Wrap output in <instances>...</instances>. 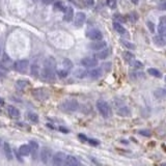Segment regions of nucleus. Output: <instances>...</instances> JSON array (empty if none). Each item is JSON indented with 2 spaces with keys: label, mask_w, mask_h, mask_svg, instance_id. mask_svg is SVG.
Returning a JSON list of instances; mask_svg holds the SVG:
<instances>
[{
  "label": "nucleus",
  "mask_w": 166,
  "mask_h": 166,
  "mask_svg": "<svg viewBox=\"0 0 166 166\" xmlns=\"http://www.w3.org/2000/svg\"><path fill=\"white\" fill-rule=\"evenodd\" d=\"M97 108H98L101 115L104 116V117H110L111 116V108H110L109 104L107 102H105L104 100H99L97 102Z\"/></svg>",
  "instance_id": "obj_2"
},
{
  "label": "nucleus",
  "mask_w": 166,
  "mask_h": 166,
  "mask_svg": "<svg viewBox=\"0 0 166 166\" xmlns=\"http://www.w3.org/2000/svg\"><path fill=\"white\" fill-rule=\"evenodd\" d=\"M43 66L52 69V70H55V69H56V61H55V59L53 58V57L49 56L44 60V66Z\"/></svg>",
  "instance_id": "obj_12"
},
{
  "label": "nucleus",
  "mask_w": 166,
  "mask_h": 166,
  "mask_svg": "<svg viewBox=\"0 0 166 166\" xmlns=\"http://www.w3.org/2000/svg\"><path fill=\"white\" fill-rule=\"evenodd\" d=\"M66 7L64 6V2L62 1H57V2L54 3V11H66Z\"/></svg>",
  "instance_id": "obj_29"
},
{
  "label": "nucleus",
  "mask_w": 166,
  "mask_h": 166,
  "mask_svg": "<svg viewBox=\"0 0 166 166\" xmlns=\"http://www.w3.org/2000/svg\"><path fill=\"white\" fill-rule=\"evenodd\" d=\"M52 150H50L49 148H44L41 152V159L43 161L44 164H49L50 161L52 160Z\"/></svg>",
  "instance_id": "obj_7"
},
{
  "label": "nucleus",
  "mask_w": 166,
  "mask_h": 166,
  "mask_svg": "<svg viewBox=\"0 0 166 166\" xmlns=\"http://www.w3.org/2000/svg\"><path fill=\"white\" fill-rule=\"evenodd\" d=\"M7 110H8V114L11 116V117L17 118L20 116V111H19V109H17V108L14 107V106H9Z\"/></svg>",
  "instance_id": "obj_22"
},
{
  "label": "nucleus",
  "mask_w": 166,
  "mask_h": 166,
  "mask_svg": "<svg viewBox=\"0 0 166 166\" xmlns=\"http://www.w3.org/2000/svg\"><path fill=\"white\" fill-rule=\"evenodd\" d=\"M165 82H166V77H165Z\"/></svg>",
  "instance_id": "obj_53"
},
{
  "label": "nucleus",
  "mask_w": 166,
  "mask_h": 166,
  "mask_svg": "<svg viewBox=\"0 0 166 166\" xmlns=\"http://www.w3.org/2000/svg\"><path fill=\"white\" fill-rule=\"evenodd\" d=\"M3 152H4V155L7 160L13 159V152H11V146H9L7 142H4V143H3Z\"/></svg>",
  "instance_id": "obj_16"
},
{
  "label": "nucleus",
  "mask_w": 166,
  "mask_h": 166,
  "mask_svg": "<svg viewBox=\"0 0 166 166\" xmlns=\"http://www.w3.org/2000/svg\"><path fill=\"white\" fill-rule=\"evenodd\" d=\"M109 54H110V49H105V50H102L101 52H99L98 54L96 55V58L105 59L109 56Z\"/></svg>",
  "instance_id": "obj_24"
},
{
  "label": "nucleus",
  "mask_w": 166,
  "mask_h": 166,
  "mask_svg": "<svg viewBox=\"0 0 166 166\" xmlns=\"http://www.w3.org/2000/svg\"><path fill=\"white\" fill-rule=\"evenodd\" d=\"M28 84H29V83H28L27 81H25V80H18L17 83H16L17 87L20 88V89H24L25 87H27Z\"/></svg>",
  "instance_id": "obj_31"
},
{
  "label": "nucleus",
  "mask_w": 166,
  "mask_h": 166,
  "mask_svg": "<svg viewBox=\"0 0 166 166\" xmlns=\"http://www.w3.org/2000/svg\"><path fill=\"white\" fill-rule=\"evenodd\" d=\"M29 148H30V153L33 155V158L37 157V150H39V144L35 141H30L29 142Z\"/></svg>",
  "instance_id": "obj_20"
},
{
  "label": "nucleus",
  "mask_w": 166,
  "mask_h": 166,
  "mask_svg": "<svg viewBox=\"0 0 166 166\" xmlns=\"http://www.w3.org/2000/svg\"><path fill=\"white\" fill-rule=\"evenodd\" d=\"M79 138L81 139L82 141H87L88 140V138H87L85 135H83V134H79Z\"/></svg>",
  "instance_id": "obj_45"
},
{
  "label": "nucleus",
  "mask_w": 166,
  "mask_h": 166,
  "mask_svg": "<svg viewBox=\"0 0 166 166\" xmlns=\"http://www.w3.org/2000/svg\"><path fill=\"white\" fill-rule=\"evenodd\" d=\"M83 2H84V4L86 5V6L90 7L95 4V0H83Z\"/></svg>",
  "instance_id": "obj_41"
},
{
  "label": "nucleus",
  "mask_w": 166,
  "mask_h": 166,
  "mask_svg": "<svg viewBox=\"0 0 166 166\" xmlns=\"http://www.w3.org/2000/svg\"><path fill=\"white\" fill-rule=\"evenodd\" d=\"M146 25L148 26V29H150V32H155V25H154V23L150 22V21H148V22H146Z\"/></svg>",
  "instance_id": "obj_40"
},
{
  "label": "nucleus",
  "mask_w": 166,
  "mask_h": 166,
  "mask_svg": "<svg viewBox=\"0 0 166 166\" xmlns=\"http://www.w3.org/2000/svg\"><path fill=\"white\" fill-rule=\"evenodd\" d=\"M130 76H131L133 79H140V78L144 77V74L140 73V72H138V73H137V72H135V73H132Z\"/></svg>",
  "instance_id": "obj_36"
},
{
  "label": "nucleus",
  "mask_w": 166,
  "mask_h": 166,
  "mask_svg": "<svg viewBox=\"0 0 166 166\" xmlns=\"http://www.w3.org/2000/svg\"><path fill=\"white\" fill-rule=\"evenodd\" d=\"M62 66H64V70H66V71H70L71 69L73 68V62L71 61L70 59L66 58V59H64V61H62Z\"/></svg>",
  "instance_id": "obj_30"
},
{
  "label": "nucleus",
  "mask_w": 166,
  "mask_h": 166,
  "mask_svg": "<svg viewBox=\"0 0 166 166\" xmlns=\"http://www.w3.org/2000/svg\"><path fill=\"white\" fill-rule=\"evenodd\" d=\"M154 95L159 99L166 98V88H158L157 90H155Z\"/></svg>",
  "instance_id": "obj_25"
},
{
  "label": "nucleus",
  "mask_w": 166,
  "mask_h": 166,
  "mask_svg": "<svg viewBox=\"0 0 166 166\" xmlns=\"http://www.w3.org/2000/svg\"><path fill=\"white\" fill-rule=\"evenodd\" d=\"M123 57H124V60H126V62H128V64H132V62L134 61V55L130 52V51L124 52Z\"/></svg>",
  "instance_id": "obj_21"
},
{
  "label": "nucleus",
  "mask_w": 166,
  "mask_h": 166,
  "mask_svg": "<svg viewBox=\"0 0 166 166\" xmlns=\"http://www.w3.org/2000/svg\"><path fill=\"white\" fill-rule=\"evenodd\" d=\"M28 118L31 121H33V123H37L39 121V116H37V114L33 113V112H29L28 113Z\"/></svg>",
  "instance_id": "obj_33"
},
{
  "label": "nucleus",
  "mask_w": 166,
  "mask_h": 166,
  "mask_svg": "<svg viewBox=\"0 0 166 166\" xmlns=\"http://www.w3.org/2000/svg\"><path fill=\"white\" fill-rule=\"evenodd\" d=\"M74 75H75V77L82 79V78H84L87 76V72H86V70H84V69H77V70L74 72Z\"/></svg>",
  "instance_id": "obj_23"
},
{
  "label": "nucleus",
  "mask_w": 166,
  "mask_h": 166,
  "mask_svg": "<svg viewBox=\"0 0 166 166\" xmlns=\"http://www.w3.org/2000/svg\"><path fill=\"white\" fill-rule=\"evenodd\" d=\"M131 1H132V2L134 3V4H137V3L139 2V0H131Z\"/></svg>",
  "instance_id": "obj_49"
},
{
  "label": "nucleus",
  "mask_w": 166,
  "mask_h": 166,
  "mask_svg": "<svg viewBox=\"0 0 166 166\" xmlns=\"http://www.w3.org/2000/svg\"><path fill=\"white\" fill-rule=\"evenodd\" d=\"M78 160L74 156H66L64 160V166H78Z\"/></svg>",
  "instance_id": "obj_13"
},
{
  "label": "nucleus",
  "mask_w": 166,
  "mask_h": 166,
  "mask_svg": "<svg viewBox=\"0 0 166 166\" xmlns=\"http://www.w3.org/2000/svg\"><path fill=\"white\" fill-rule=\"evenodd\" d=\"M66 154L62 152H57L55 155H53L52 164L53 166H64V160H66Z\"/></svg>",
  "instance_id": "obj_4"
},
{
  "label": "nucleus",
  "mask_w": 166,
  "mask_h": 166,
  "mask_svg": "<svg viewBox=\"0 0 166 166\" xmlns=\"http://www.w3.org/2000/svg\"><path fill=\"white\" fill-rule=\"evenodd\" d=\"M59 108L64 112H75L79 108V103L74 99H70V100H66L60 104Z\"/></svg>",
  "instance_id": "obj_1"
},
{
  "label": "nucleus",
  "mask_w": 166,
  "mask_h": 166,
  "mask_svg": "<svg viewBox=\"0 0 166 166\" xmlns=\"http://www.w3.org/2000/svg\"><path fill=\"white\" fill-rule=\"evenodd\" d=\"M40 74V68H39V64L37 62L34 61L33 64L31 66V75L34 76V77H37Z\"/></svg>",
  "instance_id": "obj_28"
},
{
  "label": "nucleus",
  "mask_w": 166,
  "mask_h": 166,
  "mask_svg": "<svg viewBox=\"0 0 166 166\" xmlns=\"http://www.w3.org/2000/svg\"><path fill=\"white\" fill-rule=\"evenodd\" d=\"M28 66H29V61H28L27 59H21V60H18L14 64V68L19 73H25L26 71H27Z\"/></svg>",
  "instance_id": "obj_6"
},
{
  "label": "nucleus",
  "mask_w": 166,
  "mask_h": 166,
  "mask_svg": "<svg viewBox=\"0 0 166 166\" xmlns=\"http://www.w3.org/2000/svg\"><path fill=\"white\" fill-rule=\"evenodd\" d=\"M113 28L114 30L117 31L121 35H126V34H127V30H126L118 22H113Z\"/></svg>",
  "instance_id": "obj_18"
},
{
  "label": "nucleus",
  "mask_w": 166,
  "mask_h": 166,
  "mask_svg": "<svg viewBox=\"0 0 166 166\" xmlns=\"http://www.w3.org/2000/svg\"><path fill=\"white\" fill-rule=\"evenodd\" d=\"M1 51H2V48H1V44H0V54H1Z\"/></svg>",
  "instance_id": "obj_50"
},
{
  "label": "nucleus",
  "mask_w": 166,
  "mask_h": 166,
  "mask_svg": "<svg viewBox=\"0 0 166 166\" xmlns=\"http://www.w3.org/2000/svg\"><path fill=\"white\" fill-rule=\"evenodd\" d=\"M138 133L140 135H142V136H144V137H150V135H152V133H150V130H140Z\"/></svg>",
  "instance_id": "obj_37"
},
{
  "label": "nucleus",
  "mask_w": 166,
  "mask_h": 166,
  "mask_svg": "<svg viewBox=\"0 0 166 166\" xmlns=\"http://www.w3.org/2000/svg\"><path fill=\"white\" fill-rule=\"evenodd\" d=\"M42 78L46 81H54L55 80V70L49 68H45L43 66V70H42Z\"/></svg>",
  "instance_id": "obj_3"
},
{
  "label": "nucleus",
  "mask_w": 166,
  "mask_h": 166,
  "mask_svg": "<svg viewBox=\"0 0 166 166\" xmlns=\"http://www.w3.org/2000/svg\"><path fill=\"white\" fill-rule=\"evenodd\" d=\"M153 41H154V43H155L156 45L159 46V47H164V46L166 45L165 39H164L162 35H155L154 39H153Z\"/></svg>",
  "instance_id": "obj_17"
},
{
  "label": "nucleus",
  "mask_w": 166,
  "mask_h": 166,
  "mask_svg": "<svg viewBox=\"0 0 166 166\" xmlns=\"http://www.w3.org/2000/svg\"><path fill=\"white\" fill-rule=\"evenodd\" d=\"M87 37L93 41H101L103 39V34L100 30L98 29H90L89 31H87Z\"/></svg>",
  "instance_id": "obj_9"
},
{
  "label": "nucleus",
  "mask_w": 166,
  "mask_h": 166,
  "mask_svg": "<svg viewBox=\"0 0 166 166\" xmlns=\"http://www.w3.org/2000/svg\"><path fill=\"white\" fill-rule=\"evenodd\" d=\"M121 44H123V45L125 46L126 48L130 49V50H134V49H136V47H135V45H134V44L130 43V42L125 41V40H121Z\"/></svg>",
  "instance_id": "obj_32"
},
{
  "label": "nucleus",
  "mask_w": 166,
  "mask_h": 166,
  "mask_svg": "<svg viewBox=\"0 0 166 166\" xmlns=\"http://www.w3.org/2000/svg\"><path fill=\"white\" fill-rule=\"evenodd\" d=\"M74 18V9L73 7H66V11H64V19L66 22H71V21L73 20Z\"/></svg>",
  "instance_id": "obj_14"
},
{
  "label": "nucleus",
  "mask_w": 166,
  "mask_h": 166,
  "mask_svg": "<svg viewBox=\"0 0 166 166\" xmlns=\"http://www.w3.org/2000/svg\"><path fill=\"white\" fill-rule=\"evenodd\" d=\"M158 31H159L160 34H165L166 33V25L159 24V26H158Z\"/></svg>",
  "instance_id": "obj_38"
},
{
  "label": "nucleus",
  "mask_w": 166,
  "mask_h": 166,
  "mask_svg": "<svg viewBox=\"0 0 166 166\" xmlns=\"http://www.w3.org/2000/svg\"><path fill=\"white\" fill-rule=\"evenodd\" d=\"M148 73L150 74V75L154 76V77H157V78H161V77H162L161 72H160L159 70H157V69H154V68L148 69Z\"/></svg>",
  "instance_id": "obj_27"
},
{
  "label": "nucleus",
  "mask_w": 166,
  "mask_h": 166,
  "mask_svg": "<svg viewBox=\"0 0 166 166\" xmlns=\"http://www.w3.org/2000/svg\"><path fill=\"white\" fill-rule=\"evenodd\" d=\"M59 130L61 131V132H64V133H69V130L68 129H66V128H62V127H60L59 128Z\"/></svg>",
  "instance_id": "obj_47"
},
{
  "label": "nucleus",
  "mask_w": 166,
  "mask_h": 166,
  "mask_svg": "<svg viewBox=\"0 0 166 166\" xmlns=\"http://www.w3.org/2000/svg\"><path fill=\"white\" fill-rule=\"evenodd\" d=\"M161 166H166V163H163V164H162Z\"/></svg>",
  "instance_id": "obj_51"
},
{
  "label": "nucleus",
  "mask_w": 166,
  "mask_h": 166,
  "mask_svg": "<svg viewBox=\"0 0 166 166\" xmlns=\"http://www.w3.org/2000/svg\"><path fill=\"white\" fill-rule=\"evenodd\" d=\"M131 64H132L133 68L136 69V70H140V69L143 68V64H141L140 61H138V60H134V61H133Z\"/></svg>",
  "instance_id": "obj_35"
},
{
  "label": "nucleus",
  "mask_w": 166,
  "mask_h": 166,
  "mask_svg": "<svg viewBox=\"0 0 166 166\" xmlns=\"http://www.w3.org/2000/svg\"><path fill=\"white\" fill-rule=\"evenodd\" d=\"M42 1H43L44 4H51V3H52L54 0H42Z\"/></svg>",
  "instance_id": "obj_46"
},
{
  "label": "nucleus",
  "mask_w": 166,
  "mask_h": 166,
  "mask_svg": "<svg viewBox=\"0 0 166 166\" xmlns=\"http://www.w3.org/2000/svg\"><path fill=\"white\" fill-rule=\"evenodd\" d=\"M160 24H163V25H166V16H163L160 18Z\"/></svg>",
  "instance_id": "obj_44"
},
{
  "label": "nucleus",
  "mask_w": 166,
  "mask_h": 166,
  "mask_svg": "<svg viewBox=\"0 0 166 166\" xmlns=\"http://www.w3.org/2000/svg\"><path fill=\"white\" fill-rule=\"evenodd\" d=\"M85 20H86V16H85V14L84 13L79 11V13H77L76 16H75V19H74V24H75V26H77V27H81V26L85 23Z\"/></svg>",
  "instance_id": "obj_10"
},
{
  "label": "nucleus",
  "mask_w": 166,
  "mask_h": 166,
  "mask_svg": "<svg viewBox=\"0 0 166 166\" xmlns=\"http://www.w3.org/2000/svg\"><path fill=\"white\" fill-rule=\"evenodd\" d=\"M87 142H88L89 144H91V146H97L100 144V142H99L98 140H95V139H88Z\"/></svg>",
  "instance_id": "obj_42"
},
{
  "label": "nucleus",
  "mask_w": 166,
  "mask_h": 166,
  "mask_svg": "<svg viewBox=\"0 0 166 166\" xmlns=\"http://www.w3.org/2000/svg\"><path fill=\"white\" fill-rule=\"evenodd\" d=\"M0 144H1V140H0Z\"/></svg>",
  "instance_id": "obj_52"
},
{
  "label": "nucleus",
  "mask_w": 166,
  "mask_h": 166,
  "mask_svg": "<svg viewBox=\"0 0 166 166\" xmlns=\"http://www.w3.org/2000/svg\"><path fill=\"white\" fill-rule=\"evenodd\" d=\"M159 7H160V9H163V11H166V1H163V2L160 3Z\"/></svg>",
  "instance_id": "obj_43"
},
{
  "label": "nucleus",
  "mask_w": 166,
  "mask_h": 166,
  "mask_svg": "<svg viewBox=\"0 0 166 166\" xmlns=\"http://www.w3.org/2000/svg\"><path fill=\"white\" fill-rule=\"evenodd\" d=\"M89 48L91 50L98 51V50H103L104 48H106V42H102V41H96L91 43L89 45Z\"/></svg>",
  "instance_id": "obj_11"
},
{
  "label": "nucleus",
  "mask_w": 166,
  "mask_h": 166,
  "mask_svg": "<svg viewBox=\"0 0 166 166\" xmlns=\"http://www.w3.org/2000/svg\"><path fill=\"white\" fill-rule=\"evenodd\" d=\"M3 105H4V100L0 98V106H3Z\"/></svg>",
  "instance_id": "obj_48"
},
{
  "label": "nucleus",
  "mask_w": 166,
  "mask_h": 166,
  "mask_svg": "<svg viewBox=\"0 0 166 166\" xmlns=\"http://www.w3.org/2000/svg\"><path fill=\"white\" fill-rule=\"evenodd\" d=\"M107 5L111 8H115L116 7V1L115 0H107Z\"/></svg>",
  "instance_id": "obj_39"
},
{
  "label": "nucleus",
  "mask_w": 166,
  "mask_h": 166,
  "mask_svg": "<svg viewBox=\"0 0 166 166\" xmlns=\"http://www.w3.org/2000/svg\"><path fill=\"white\" fill-rule=\"evenodd\" d=\"M117 114L119 116H129L131 112H130V109L128 107H121L117 110Z\"/></svg>",
  "instance_id": "obj_26"
},
{
  "label": "nucleus",
  "mask_w": 166,
  "mask_h": 166,
  "mask_svg": "<svg viewBox=\"0 0 166 166\" xmlns=\"http://www.w3.org/2000/svg\"><path fill=\"white\" fill-rule=\"evenodd\" d=\"M57 75L59 76L60 78H66V76L69 75V71H66V70H58L57 71Z\"/></svg>",
  "instance_id": "obj_34"
},
{
  "label": "nucleus",
  "mask_w": 166,
  "mask_h": 166,
  "mask_svg": "<svg viewBox=\"0 0 166 166\" xmlns=\"http://www.w3.org/2000/svg\"><path fill=\"white\" fill-rule=\"evenodd\" d=\"M81 64L85 68H95L98 64V60L95 57H85L81 60Z\"/></svg>",
  "instance_id": "obj_8"
},
{
  "label": "nucleus",
  "mask_w": 166,
  "mask_h": 166,
  "mask_svg": "<svg viewBox=\"0 0 166 166\" xmlns=\"http://www.w3.org/2000/svg\"><path fill=\"white\" fill-rule=\"evenodd\" d=\"M87 75L91 78V79H99L102 76V69H93L91 71H89Z\"/></svg>",
  "instance_id": "obj_15"
},
{
  "label": "nucleus",
  "mask_w": 166,
  "mask_h": 166,
  "mask_svg": "<svg viewBox=\"0 0 166 166\" xmlns=\"http://www.w3.org/2000/svg\"><path fill=\"white\" fill-rule=\"evenodd\" d=\"M32 95L33 97L37 100H40V101H44V100H47L49 97V93L47 91V89L45 88H37L32 90Z\"/></svg>",
  "instance_id": "obj_5"
},
{
  "label": "nucleus",
  "mask_w": 166,
  "mask_h": 166,
  "mask_svg": "<svg viewBox=\"0 0 166 166\" xmlns=\"http://www.w3.org/2000/svg\"><path fill=\"white\" fill-rule=\"evenodd\" d=\"M19 153L21 156H28L30 154V148L29 144H22L19 148Z\"/></svg>",
  "instance_id": "obj_19"
}]
</instances>
